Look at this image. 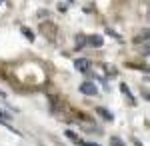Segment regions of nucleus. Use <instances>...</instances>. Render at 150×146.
Segmentation results:
<instances>
[{"instance_id":"f257e3e1","label":"nucleus","mask_w":150,"mask_h":146,"mask_svg":"<svg viewBox=\"0 0 150 146\" xmlns=\"http://www.w3.org/2000/svg\"><path fill=\"white\" fill-rule=\"evenodd\" d=\"M80 92H82V94H86V96H96V94H98V88H96L94 82L86 80V82H82V84H80Z\"/></svg>"},{"instance_id":"f03ea898","label":"nucleus","mask_w":150,"mask_h":146,"mask_svg":"<svg viewBox=\"0 0 150 146\" xmlns=\"http://www.w3.org/2000/svg\"><path fill=\"white\" fill-rule=\"evenodd\" d=\"M74 66H76V70H80V72H88V70H90V60L78 58V60L74 62Z\"/></svg>"},{"instance_id":"7ed1b4c3","label":"nucleus","mask_w":150,"mask_h":146,"mask_svg":"<svg viewBox=\"0 0 150 146\" xmlns=\"http://www.w3.org/2000/svg\"><path fill=\"white\" fill-rule=\"evenodd\" d=\"M88 42H90V46H96V48H100V46H102V36H98V34H94V36H90V38H88Z\"/></svg>"},{"instance_id":"20e7f679","label":"nucleus","mask_w":150,"mask_h":146,"mask_svg":"<svg viewBox=\"0 0 150 146\" xmlns=\"http://www.w3.org/2000/svg\"><path fill=\"white\" fill-rule=\"evenodd\" d=\"M96 112L100 114V116H102L104 120H110V122H112V120H114V116H112V112H108V110H106V108H96Z\"/></svg>"},{"instance_id":"39448f33","label":"nucleus","mask_w":150,"mask_h":146,"mask_svg":"<svg viewBox=\"0 0 150 146\" xmlns=\"http://www.w3.org/2000/svg\"><path fill=\"white\" fill-rule=\"evenodd\" d=\"M10 120H12V114H10V112H6V110H2V108H0V122L8 124Z\"/></svg>"},{"instance_id":"423d86ee","label":"nucleus","mask_w":150,"mask_h":146,"mask_svg":"<svg viewBox=\"0 0 150 146\" xmlns=\"http://www.w3.org/2000/svg\"><path fill=\"white\" fill-rule=\"evenodd\" d=\"M120 90H122V94H124V96H128V100L134 104V98H132V94H130V88H128L126 84H120Z\"/></svg>"},{"instance_id":"0eeeda50","label":"nucleus","mask_w":150,"mask_h":146,"mask_svg":"<svg viewBox=\"0 0 150 146\" xmlns=\"http://www.w3.org/2000/svg\"><path fill=\"white\" fill-rule=\"evenodd\" d=\"M66 136H68L70 140H74L76 144H82V140H80V138H78V136H76V134H74L72 130H66Z\"/></svg>"},{"instance_id":"6e6552de","label":"nucleus","mask_w":150,"mask_h":146,"mask_svg":"<svg viewBox=\"0 0 150 146\" xmlns=\"http://www.w3.org/2000/svg\"><path fill=\"white\" fill-rule=\"evenodd\" d=\"M22 34H24V36H26V38H28V40H30V42L34 40V32H32L30 28H22Z\"/></svg>"},{"instance_id":"1a4fd4ad","label":"nucleus","mask_w":150,"mask_h":146,"mask_svg":"<svg viewBox=\"0 0 150 146\" xmlns=\"http://www.w3.org/2000/svg\"><path fill=\"white\" fill-rule=\"evenodd\" d=\"M110 144H112V146H126L120 138H118V136H112V138H110Z\"/></svg>"},{"instance_id":"9d476101","label":"nucleus","mask_w":150,"mask_h":146,"mask_svg":"<svg viewBox=\"0 0 150 146\" xmlns=\"http://www.w3.org/2000/svg\"><path fill=\"white\" fill-rule=\"evenodd\" d=\"M84 42H86V38H84V36H78V38H76V46H78V48H82Z\"/></svg>"},{"instance_id":"9b49d317","label":"nucleus","mask_w":150,"mask_h":146,"mask_svg":"<svg viewBox=\"0 0 150 146\" xmlns=\"http://www.w3.org/2000/svg\"><path fill=\"white\" fill-rule=\"evenodd\" d=\"M80 146H98V144H94V142H82Z\"/></svg>"},{"instance_id":"f8f14e48","label":"nucleus","mask_w":150,"mask_h":146,"mask_svg":"<svg viewBox=\"0 0 150 146\" xmlns=\"http://www.w3.org/2000/svg\"><path fill=\"white\" fill-rule=\"evenodd\" d=\"M0 98H6V92L4 90H0Z\"/></svg>"},{"instance_id":"ddd939ff","label":"nucleus","mask_w":150,"mask_h":146,"mask_svg":"<svg viewBox=\"0 0 150 146\" xmlns=\"http://www.w3.org/2000/svg\"><path fill=\"white\" fill-rule=\"evenodd\" d=\"M2 2H4V0H0V4H2Z\"/></svg>"}]
</instances>
